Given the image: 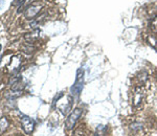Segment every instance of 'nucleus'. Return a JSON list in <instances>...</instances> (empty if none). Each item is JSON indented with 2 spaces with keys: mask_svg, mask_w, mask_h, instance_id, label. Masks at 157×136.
<instances>
[{
  "mask_svg": "<svg viewBox=\"0 0 157 136\" xmlns=\"http://www.w3.org/2000/svg\"><path fill=\"white\" fill-rule=\"evenodd\" d=\"M84 87V70L82 68H78L77 71V77L73 83V85L70 88V92L73 97H78Z\"/></svg>",
  "mask_w": 157,
  "mask_h": 136,
  "instance_id": "f257e3e1",
  "label": "nucleus"
},
{
  "mask_svg": "<svg viewBox=\"0 0 157 136\" xmlns=\"http://www.w3.org/2000/svg\"><path fill=\"white\" fill-rule=\"evenodd\" d=\"M82 113H83V110L80 109V108H77V109H75L70 113L69 116H68V118L66 119V122H65V127H66L67 130H71L72 128L75 127L78 119L82 116Z\"/></svg>",
  "mask_w": 157,
  "mask_h": 136,
  "instance_id": "f03ea898",
  "label": "nucleus"
},
{
  "mask_svg": "<svg viewBox=\"0 0 157 136\" xmlns=\"http://www.w3.org/2000/svg\"><path fill=\"white\" fill-rule=\"evenodd\" d=\"M144 100V89L140 86H136L132 93V104L135 108H138L141 105Z\"/></svg>",
  "mask_w": 157,
  "mask_h": 136,
  "instance_id": "7ed1b4c3",
  "label": "nucleus"
},
{
  "mask_svg": "<svg viewBox=\"0 0 157 136\" xmlns=\"http://www.w3.org/2000/svg\"><path fill=\"white\" fill-rule=\"evenodd\" d=\"M21 125H22V128H23V130L25 131L26 134H30V133H32L35 129L34 119L29 117V116H26V115H23V116H22Z\"/></svg>",
  "mask_w": 157,
  "mask_h": 136,
  "instance_id": "20e7f679",
  "label": "nucleus"
},
{
  "mask_svg": "<svg viewBox=\"0 0 157 136\" xmlns=\"http://www.w3.org/2000/svg\"><path fill=\"white\" fill-rule=\"evenodd\" d=\"M42 6H36V4H32L29 7L24 9V16L27 19H34L35 17L38 16L40 12H41Z\"/></svg>",
  "mask_w": 157,
  "mask_h": 136,
  "instance_id": "39448f33",
  "label": "nucleus"
},
{
  "mask_svg": "<svg viewBox=\"0 0 157 136\" xmlns=\"http://www.w3.org/2000/svg\"><path fill=\"white\" fill-rule=\"evenodd\" d=\"M21 63H22V61H21V57L20 56H16V57L12 58L11 64L9 65L10 71L13 72V74H16V72L20 69Z\"/></svg>",
  "mask_w": 157,
  "mask_h": 136,
  "instance_id": "423d86ee",
  "label": "nucleus"
},
{
  "mask_svg": "<svg viewBox=\"0 0 157 136\" xmlns=\"http://www.w3.org/2000/svg\"><path fill=\"white\" fill-rule=\"evenodd\" d=\"M71 107H72V99L71 97H67V102L65 104L60 105L59 110L64 116H66L68 113L70 112V110H71Z\"/></svg>",
  "mask_w": 157,
  "mask_h": 136,
  "instance_id": "0eeeda50",
  "label": "nucleus"
},
{
  "mask_svg": "<svg viewBox=\"0 0 157 136\" xmlns=\"http://www.w3.org/2000/svg\"><path fill=\"white\" fill-rule=\"evenodd\" d=\"M7 127H9V120L6 119V117H1L0 118V134H3Z\"/></svg>",
  "mask_w": 157,
  "mask_h": 136,
  "instance_id": "6e6552de",
  "label": "nucleus"
},
{
  "mask_svg": "<svg viewBox=\"0 0 157 136\" xmlns=\"http://www.w3.org/2000/svg\"><path fill=\"white\" fill-rule=\"evenodd\" d=\"M106 131H107V126L98 125L97 127V130H95L94 136H105Z\"/></svg>",
  "mask_w": 157,
  "mask_h": 136,
  "instance_id": "1a4fd4ad",
  "label": "nucleus"
},
{
  "mask_svg": "<svg viewBox=\"0 0 157 136\" xmlns=\"http://www.w3.org/2000/svg\"><path fill=\"white\" fill-rule=\"evenodd\" d=\"M38 34H39V31H36L35 32H32V34H27L26 36H25V39L29 40V42H33L36 39H38V36H39Z\"/></svg>",
  "mask_w": 157,
  "mask_h": 136,
  "instance_id": "9d476101",
  "label": "nucleus"
},
{
  "mask_svg": "<svg viewBox=\"0 0 157 136\" xmlns=\"http://www.w3.org/2000/svg\"><path fill=\"white\" fill-rule=\"evenodd\" d=\"M151 28L153 29V31L157 34V17L152 20V22H151Z\"/></svg>",
  "mask_w": 157,
  "mask_h": 136,
  "instance_id": "9b49d317",
  "label": "nucleus"
},
{
  "mask_svg": "<svg viewBox=\"0 0 157 136\" xmlns=\"http://www.w3.org/2000/svg\"><path fill=\"white\" fill-rule=\"evenodd\" d=\"M62 96H63V92H60L58 95H56L55 99H54V100H52V107H55L56 104H57V102L60 100V97H62Z\"/></svg>",
  "mask_w": 157,
  "mask_h": 136,
  "instance_id": "f8f14e48",
  "label": "nucleus"
},
{
  "mask_svg": "<svg viewBox=\"0 0 157 136\" xmlns=\"http://www.w3.org/2000/svg\"><path fill=\"white\" fill-rule=\"evenodd\" d=\"M19 1H20V0H15V2H16V3H19Z\"/></svg>",
  "mask_w": 157,
  "mask_h": 136,
  "instance_id": "ddd939ff",
  "label": "nucleus"
},
{
  "mask_svg": "<svg viewBox=\"0 0 157 136\" xmlns=\"http://www.w3.org/2000/svg\"><path fill=\"white\" fill-rule=\"evenodd\" d=\"M0 51H1V45H0Z\"/></svg>",
  "mask_w": 157,
  "mask_h": 136,
  "instance_id": "4468645a",
  "label": "nucleus"
},
{
  "mask_svg": "<svg viewBox=\"0 0 157 136\" xmlns=\"http://www.w3.org/2000/svg\"><path fill=\"white\" fill-rule=\"evenodd\" d=\"M19 136H23V135H19Z\"/></svg>",
  "mask_w": 157,
  "mask_h": 136,
  "instance_id": "2eb2a0df",
  "label": "nucleus"
}]
</instances>
